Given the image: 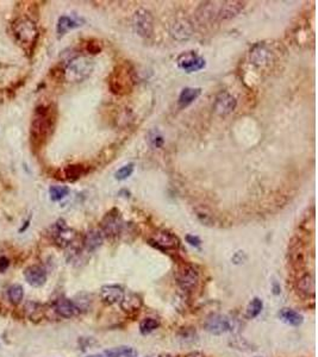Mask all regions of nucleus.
I'll use <instances>...</instances> for the list:
<instances>
[{
  "label": "nucleus",
  "instance_id": "nucleus-24",
  "mask_svg": "<svg viewBox=\"0 0 318 357\" xmlns=\"http://www.w3.org/2000/svg\"><path fill=\"white\" fill-rule=\"evenodd\" d=\"M80 25L81 24L79 23V22H76L71 17L61 16L60 18H58L57 27H56L58 37H62V36H65L69 30H73V29L80 27Z\"/></svg>",
  "mask_w": 318,
  "mask_h": 357
},
{
  "label": "nucleus",
  "instance_id": "nucleus-25",
  "mask_svg": "<svg viewBox=\"0 0 318 357\" xmlns=\"http://www.w3.org/2000/svg\"><path fill=\"white\" fill-rule=\"evenodd\" d=\"M86 173L87 169L83 164H71L65 168L66 179L71 180V181H75V180L80 179L81 176H84Z\"/></svg>",
  "mask_w": 318,
  "mask_h": 357
},
{
  "label": "nucleus",
  "instance_id": "nucleus-15",
  "mask_svg": "<svg viewBox=\"0 0 318 357\" xmlns=\"http://www.w3.org/2000/svg\"><path fill=\"white\" fill-rule=\"evenodd\" d=\"M124 289L120 285H105L101 289V299L105 305L120 304L122 298L124 297Z\"/></svg>",
  "mask_w": 318,
  "mask_h": 357
},
{
  "label": "nucleus",
  "instance_id": "nucleus-16",
  "mask_svg": "<svg viewBox=\"0 0 318 357\" xmlns=\"http://www.w3.org/2000/svg\"><path fill=\"white\" fill-rule=\"evenodd\" d=\"M24 278L32 287H42L47 282V270L42 266L34 264L24 271Z\"/></svg>",
  "mask_w": 318,
  "mask_h": 357
},
{
  "label": "nucleus",
  "instance_id": "nucleus-30",
  "mask_svg": "<svg viewBox=\"0 0 318 357\" xmlns=\"http://www.w3.org/2000/svg\"><path fill=\"white\" fill-rule=\"evenodd\" d=\"M69 188L67 186H51L49 188V196L53 201H60L66 196H68Z\"/></svg>",
  "mask_w": 318,
  "mask_h": 357
},
{
  "label": "nucleus",
  "instance_id": "nucleus-26",
  "mask_svg": "<svg viewBox=\"0 0 318 357\" xmlns=\"http://www.w3.org/2000/svg\"><path fill=\"white\" fill-rule=\"evenodd\" d=\"M158 327H160V322H158L156 318L147 317L142 319L141 323H140V332H141L143 336H147V334L154 332Z\"/></svg>",
  "mask_w": 318,
  "mask_h": 357
},
{
  "label": "nucleus",
  "instance_id": "nucleus-36",
  "mask_svg": "<svg viewBox=\"0 0 318 357\" xmlns=\"http://www.w3.org/2000/svg\"><path fill=\"white\" fill-rule=\"evenodd\" d=\"M186 357H205L204 354H202V352H198V351H194V352H190Z\"/></svg>",
  "mask_w": 318,
  "mask_h": 357
},
{
  "label": "nucleus",
  "instance_id": "nucleus-9",
  "mask_svg": "<svg viewBox=\"0 0 318 357\" xmlns=\"http://www.w3.org/2000/svg\"><path fill=\"white\" fill-rule=\"evenodd\" d=\"M149 244L161 251H174L179 249L180 241L171 231L162 230L149 238Z\"/></svg>",
  "mask_w": 318,
  "mask_h": 357
},
{
  "label": "nucleus",
  "instance_id": "nucleus-31",
  "mask_svg": "<svg viewBox=\"0 0 318 357\" xmlns=\"http://www.w3.org/2000/svg\"><path fill=\"white\" fill-rule=\"evenodd\" d=\"M134 163H128L122 167L121 169H118V171L114 173V179L118 180V181H123V180H127L128 178H130L132 175V173H134Z\"/></svg>",
  "mask_w": 318,
  "mask_h": 357
},
{
  "label": "nucleus",
  "instance_id": "nucleus-3",
  "mask_svg": "<svg viewBox=\"0 0 318 357\" xmlns=\"http://www.w3.org/2000/svg\"><path fill=\"white\" fill-rule=\"evenodd\" d=\"M94 69V62L87 56H76L72 58L66 66L64 76L68 82H81L92 74Z\"/></svg>",
  "mask_w": 318,
  "mask_h": 357
},
{
  "label": "nucleus",
  "instance_id": "nucleus-33",
  "mask_svg": "<svg viewBox=\"0 0 318 357\" xmlns=\"http://www.w3.org/2000/svg\"><path fill=\"white\" fill-rule=\"evenodd\" d=\"M186 242L190 245L195 246V248H199V246H201V244H202L201 238H199L198 236H194V235H187Z\"/></svg>",
  "mask_w": 318,
  "mask_h": 357
},
{
  "label": "nucleus",
  "instance_id": "nucleus-20",
  "mask_svg": "<svg viewBox=\"0 0 318 357\" xmlns=\"http://www.w3.org/2000/svg\"><path fill=\"white\" fill-rule=\"evenodd\" d=\"M201 94H202L201 88H192V87L184 88L179 95V99H177V105H179L180 109L187 108V106H190L192 104V102L197 100Z\"/></svg>",
  "mask_w": 318,
  "mask_h": 357
},
{
  "label": "nucleus",
  "instance_id": "nucleus-14",
  "mask_svg": "<svg viewBox=\"0 0 318 357\" xmlns=\"http://www.w3.org/2000/svg\"><path fill=\"white\" fill-rule=\"evenodd\" d=\"M54 310L56 312L58 317L69 319L73 317H76L80 313L79 307L76 306V304L74 303V300L67 299V298H60L55 301L54 304Z\"/></svg>",
  "mask_w": 318,
  "mask_h": 357
},
{
  "label": "nucleus",
  "instance_id": "nucleus-18",
  "mask_svg": "<svg viewBox=\"0 0 318 357\" xmlns=\"http://www.w3.org/2000/svg\"><path fill=\"white\" fill-rule=\"evenodd\" d=\"M76 236L77 234L75 231L66 226L64 220H62V224H56V231H55L54 234L55 242L60 246H62V248L71 245L76 239Z\"/></svg>",
  "mask_w": 318,
  "mask_h": 357
},
{
  "label": "nucleus",
  "instance_id": "nucleus-27",
  "mask_svg": "<svg viewBox=\"0 0 318 357\" xmlns=\"http://www.w3.org/2000/svg\"><path fill=\"white\" fill-rule=\"evenodd\" d=\"M7 297L12 305H19L24 298V288L21 285H12L7 289Z\"/></svg>",
  "mask_w": 318,
  "mask_h": 357
},
{
  "label": "nucleus",
  "instance_id": "nucleus-4",
  "mask_svg": "<svg viewBox=\"0 0 318 357\" xmlns=\"http://www.w3.org/2000/svg\"><path fill=\"white\" fill-rule=\"evenodd\" d=\"M12 30L18 42H21L24 47L34 46L38 38V29L34 22L28 18L17 19L12 25Z\"/></svg>",
  "mask_w": 318,
  "mask_h": 357
},
{
  "label": "nucleus",
  "instance_id": "nucleus-37",
  "mask_svg": "<svg viewBox=\"0 0 318 357\" xmlns=\"http://www.w3.org/2000/svg\"><path fill=\"white\" fill-rule=\"evenodd\" d=\"M160 357H177V356H173V355H169V354H166V355H160Z\"/></svg>",
  "mask_w": 318,
  "mask_h": 357
},
{
  "label": "nucleus",
  "instance_id": "nucleus-34",
  "mask_svg": "<svg viewBox=\"0 0 318 357\" xmlns=\"http://www.w3.org/2000/svg\"><path fill=\"white\" fill-rule=\"evenodd\" d=\"M9 267H10V260L5 256L0 257V273H5Z\"/></svg>",
  "mask_w": 318,
  "mask_h": 357
},
{
  "label": "nucleus",
  "instance_id": "nucleus-5",
  "mask_svg": "<svg viewBox=\"0 0 318 357\" xmlns=\"http://www.w3.org/2000/svg\"><path fill=\"white\" fill-rule=\"evenodd\" d=\"M175 279L181 289L186 290V292H192L198 287L199 281H201V275H199L197 268L192 266V264L181 263L176 269Z\"/></svg>",
  "mask_w": 318,
  "mask_h": 357
},
{
  "label": "nucleus",
  "instance_id": "nucleus-1",
  "mask_svg": "<svg viewBox=\"0 0 318 357\" xmlns=\"http://www.w3.org/2000/svg\"><path fill=\"white\" fill-rule=\"evenodd\" d=\"M54 117L50 113V110L44 106L36 109V113L31 123V141L32 143L41 144L48 138L50 132L53 131Z\"/></svg>",
  "mask_w": 318,
  "mask_h": 357
},
{
  "label": "nucleus",
  "instance_id": "nucleus-12",
  "mask_svg": "<svg viewBox=\"0 0 318 357\" xmlns=\"http://www.w3.org/2000/svg\"><path fill=\"white\" fill-rule=\"evenodd\" d=\"M236 105H237V101H236L234 95L228 93V92H221L213 102V111L218 116H227L234 111Z\"/></svg>",
  "mask_w": 318,
  "mask_h": 357
},
{
  "label": "nucleus",
  "instance_id": "nucleus-17",
  "mask_svg": "<svg viewBox=\"0 0 318 357\" xmlns=\"http://www.w3.org/2000/svg\"><path fill=\"white\" fill-rule=\"evenodd\" d=\"M143 300L142 298L136 293H128L124 294V297L122 298L120 301V307L121 310L127 314H134L142 308Z\"/></svg>",
  "mask_w": 318,
  "mask_h": 357
},
{
  "label": "nucleus",
  "instance_id": "nucleus-29",
  "mask_svg": "<svg viewBox=\"0 0 318 357\" xmlns=\"http://www.w3.org/2000/svg\"><path fill=\"white\" fill-rule=\"evenodd\" d=\"M172 34L177 39H179V36H181L180 39H186L191 36L190 25L187 23H176L173 25Z\"/></svg>",
  "mask_w": 318,
  "mask_h": 357
},
{
  "label": "nucleus",
  "instance_id": "nucleus-6",
  "mask_svg": "<svg viewBox=\"0 0 318 357\" xmlns=\"http://www.w3.org/2000/svg\"><path fill=\"white\" fill-rule=\"evenodd\" d=\"M132 28L136 34L141 37H150L154 30L153 14L146 9L136 10L132 16Z\"/></svg>",
  "mask_w": 318,
  "mask_h": 357
},
{
  "label": "nucleus",
  "instance_id": "nucleus-23",
  "mask_svg": "<svg viewBox=\"0 0 318 357\" xmlns=\"http://www.w3.org/2000/svg\"><path fill=\"white\" fill-rule=\"evenodd\" d=\"M104 354L106 357H137L138 351L128 345H120V347L107 349Z\"/></svg>",
  "mask_w": 318,
  "mask_h": 357
},
{
  "label": "nucleus",
  "instance_id": "nucleus-2",
  "mask_svg": "<svg viewBox=\"0 0 318 357\" xmlns=\"http://www.w3.org/2000/svg\"><path fill=\"white\" fill-rule=\"evenodd\" d=\"M134 71L130 67V65L124 62L114 68L112 74L110 76V90L113 94L123 95L131 91L134 86Z\"/></svg>",
  "mask_w": 318,
  "mask_h": 357
},
{
  "label": "nucleus",
  "instance_id": "nucleus-35",
  "mask_svg": "<svg viewBox=\"0 0 318 357\" xmlns=\"http://www.w3.org/2000/svg\"><path fill=\"white\" fill-rule=\"evenodd\" d=\"M88 51H90L91 54H98L101 53L102 48L99 47V44H94V43H88Z\"/></svg>",
  "mask_w": 318,
  "mask_h": 357
},
{
  "label": "nucleus",
  "instance_id": "nucleus-8",
  "mask_svg": "<svg viewBox=\"0 0 318 357\" xmlns=\"http://www.w3.org/2000/svg\"><path fill=\"white\" fill-rule=\"evenodd\" d=\"M124 223L118 209L113 208L107 212L102 220V233L107 237H117L123 231Z\"/></svg>",
  "mask_w": 318,
  "mask_h": 357
},
{
  "label": "nucleus",
  "instance_id": "nucleus-21",
  "mask_svg": "<svg viewBox=\"0 0 318 357\" xmlns=\"http://www.w3.org/2000/svg\"><path fill=\"white\" fill-rule=\"evenodd\" d=\"M279 318L283 320L285 324L290 326H301L303 322H304V317L299 312L292 310V308H282L279 312Z\"/></svg>",
  "mask_w": 318,
  "mask_h": 357
},
{
  "label": "nucleus",
  "instance_id": "nucleus-28",
  "mask_svg": "<svg viewBox=\"0 0 318 357\" xmlns=\"http://www.w3.org/2000/svg\"><path fill=\"white\" fill-rule=\"evenodd\" d=\"M262 308H264V301H262L260 298H254L247 306V317L249 319L256 318L262 312Z\"/></svg>",
  "mask_w": 318,
  "mask_h": 357
},
{
  "label": "nucleus",
  "instance_id": "nucleus-38",
  "mask_svg": "<svg viewBox=\"0 0 318 357\" xmlns=\"http://www.w3.org/2000/svg\"><path fill=\"white\" fill-rule=\"evenodd\" d=\"M88 357H103V356H99V355H93V356H88Z\"/></svg>",
  "mask_w": 318,
  "mask_h": 357
},
{
  "label": "nucleus",
  "instance_id": "nucleus-19",
  "mask_svg": "<svg viewBox=\"0 0 318 357\" xmlns=\"http://www.w3.org/2000/svg\"><path fill=\"white\" fill-rule=\"evenodd\" d=\"M104 243V234L99 229H92L85 235L84 246L88 253H93L98 248H101Z\"/></svg>",
  "mask_w": 318,
  "mask_h": 357
},
{
  "label": "nucleus",
  "instance_id": "nucleus-22",
  "mask_svg": "<svg viewBox=\"0 0 318 357\" xmlns=\"http://www.w3.org/2000/svg\"><path fill=\"white\" fill-rule=\"evenodd\" d=\"M298 290L306 298L315 297V280L310 274H304L298 280Z\"/></svg>",
  "mask_w": 318,
  "mask_h": 357
},
{
  "label": "nucleus",
  "instance_id": "nucleus-11",
  "mask_svg": "<svg viewBox=\"0 0 318 357\" xmlns=\"http://www.w3.org/2000/svg\"><path fill=\"white\" fill-rule=\"evenodd\" d=\"M250 62L259 68H264L266 66L271 65L273 54L268 49V47L264 43H257L251 48L250 50Z\"/></svg>",
  "mask_w": 318,
  "mask_h": 357
},
{
  "label": "nucleus",
  "instance_id": "nucleus-7",
  "mask_svg": "<svg viewBox=\"0 0 318 357\" xmlns=\"http://www.w3.org/2000/svg\"><path fill=\"white\" fill-rule=\"evenodd\" d=\"M203 326L209 333L214 334V336H221V334L231 331L232 327H234V323L227 316L214 313L205 319Z\"/></svg>",
  "mask_w": 318,
  "mask_h": 357
},
{
  "label": "nucleus",
  "instance_id": "nucleus-32",
  "mask_svg": "<svg viewBox=\"0 0 318 357\" xmlns=\"http://www.w3.org/2000/svg\"><path fill=\"white\" fill-rule=\"evenodd\" d=\"M148 141H149V143L154 148H161L165 143L164 136H162L156 129L149 132V135H148Z\"/></svg>",
  "mask_w": 318,
  "mask_h": 357
},
{
  "label": "nucleus",
  "instance_id": "nucleus-13",
  "mask_svg": "<svg viewBox=\"0 0 318 357\" xmlns=\"http://www.w3.org/2000/svg\"><path fill=\"white\" fill-rule=\"evenodd\" d=\"M245 7L246 3L243 2H220L217 20H228L235 18L242 12Z\"/></svg>",
  "mask_w": 318,
  "mask_h": 357
},
{
  "label": "nucleus",
  "instance_id": "nucleus-10",
  "mask_svg": "<svg viewBox=\"0 0 318 357\" xmlns=\"http://www.w3.org/2000/svg\"><path fill=\"white\" fill-rule=\"evenodd\" d=\"M176 64L180 69L186 73H195L202 71L205 67V60L195 53V51H186L181 53L176 58Z\"/></svg>",
  "mask_w": 318,
  "mask_h": 357
}]
</instances>
